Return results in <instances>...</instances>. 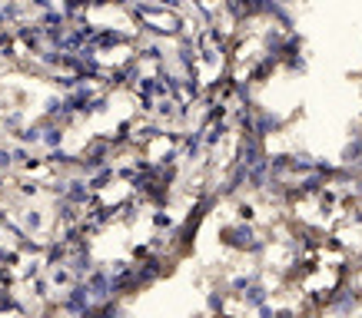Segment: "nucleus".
I'll use <instances>...</instances> for the list:
<instances>
[{"mask_svg":"<svg viewBox=\"0 0 362 318\" xmlns=\"http://www.w3.org/2000/svg\"><path fill=\"white\" fill-rule=\"evenodd\" d=\"M220 242H223V245H230V249H236V252H250L252 245H256V232H252L250 222L223 226V229H220Z\"/></svg>","mask_w":362,"mask_h":318,"instance_id":"obj_1","label":"nucleus"},{"mask_svg":"<svg viewBox=\"0 0 362 318\" xmlns=\"http://www.w3.org/2000/svg\"><path fill=\"white\" fill-rule=\"evenodd\" d=\"M329 312L332 315H339V318H349L356 308L362 305V288H356V286H342L339 292H332L329 295Z\"/></svg>","mask_w":362,"mask_h":318,"instance_id":"obj_2","label":"nucleus"},{"mask_svg":"<svg viewBox=\"0 0 362 318\" xmlns=\"http://www.w3.org/2000/svg\"><path fill=\"white\" fill-rule=\"evenodd\" d=\"M90 302H93V295H90L87 286H74L70 288V295L64 298V312H70V315H83L90 308Z\"/></svg>","mask_w":362,"mask_h":318,"instance_id":"obj_3","label":"nucleus"},{"mask_svg":"<svg viewBox=\"0 0 362 318\" xmlns=\"http://www.w3.org/2000/svg\"><path fill=\"white\" fill-rule=\"evenodd\" d=\"M223 302H226V295H223V292H209V298H206L209 312H223Z\"/></svg>","mask_w":362,"mask_h":318,"instance_id":"obj_4","label":"nucleus"},{"mask_svg":"<svg viewBox=\"0 0 362 318\" xmlns=\"http://www.w3.org/2000/svg\"><path fill=\"white\" fill-rule=\"evenodd\" d=\"M153 222H156V229H170V226H173V219H170V216H163V212H156Z\"/></svg>","mask_w":362,"mask_h":318,"instance_id":"obj_5","label":"nucleus"},{"mask_svg":"<svg viewBox=\"0 0 362 318\" xmlns=\"http://www.w3.org/2000/svg\"><path fill=\"white\" fill-rule=\"evenodd\" d=\"M27 229H40V216L37 212H27Z\"/></svg>","mask_w":362,"mask_h":318,"instance_id":"obj_6","label":"nucleus"},{"mask_svg":"<svg viewBox=\"0 0 362 318\" xmlns=\"http://www.w3.org/2000/svg\"><path fill=\"white\" fill-rule=\"evenodd\" d=\"M276 4H283V7H293V4H296V0H276Z\"/></svg>","mask_w":362,"mask_h":318,"instance_id":"obj_7","label":"nucleus"}]
</instances>
